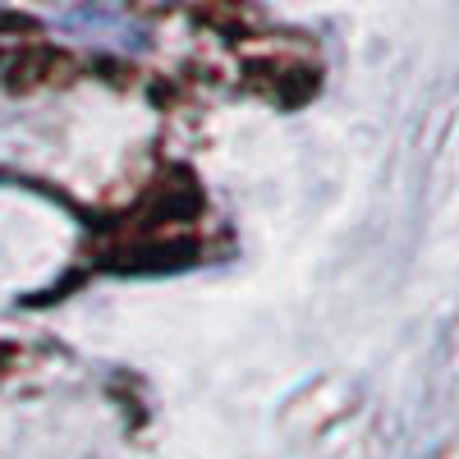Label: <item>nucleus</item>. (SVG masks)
I'll return each mask as SVG.
<instances>
[{"label":"nucleus","mask_w":459,"mask_h":459,"mask_svg":"<svg viewBox=\"0 0 459 459\" xmlns=\"http://www.w3.org/2000/svg\"><path fill=\"white\" fill-rule=\"evenodd\" d=\"M60 28L83 37L92 47H115V51H143V42H147V32L129 14L110 10V5H79L74 14L60 19Z\"/></svg>","instance_id":"nucleus-1"}]
</instances>
